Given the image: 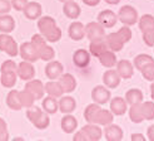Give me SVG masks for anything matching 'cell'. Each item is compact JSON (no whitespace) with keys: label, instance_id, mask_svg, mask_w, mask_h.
I'll return each instance as SVG.
<instances>
[{"label":"cell","instance_id":"e575fe53","mask_svg":"<svg viewBox=\"0 0 154 141\" xmlns=\"http://www.w3.org/2000/svg\"><path fill=\"white\" fill-rule=\"evenodd\" d=\"M100 108H102L100 105H98V103H95V102L88 105L87 108L84 110V119H85V121H87L88 123H93L94 117H95V115L98 113V111H99Z\"/></svg>","mask_w":154,"mask_h":141},{"label":"cell","instance_id":"603a6c76","mask_svg":"<svg viewBox=\"0 0 154 141\" xmlns=\"http://www.w3.org/2000/svg\"><path fill=\"white\" fill-rule=\"evenodd\" d=\"M82 130L84 131V134L87 135L88 141H98L103 136V131L99 127V125H97V123H87Z\"/></svg>","mask_w":154,"mask_h":141},{"label":"cell","instance_id":"5bb4252c","mask_svg":"<svg viewBox=\"0 0 154 141\" xmlns=\"http://www.w3.org/2000/svg\"><path fill=\"white\" fill-rule=\"evenodd\" d=\"M120 76L118 74L117 69H112L109 68L106 70V72H104L103 74V82H104V86L108 88H117L119 83H120Z\"/></svg>","mask_w":154,"mask_h":141},{"label":"cell","instance_id":"9c48e42d","mask_svg":"<svg viewBox=\"0 0 154 141\" xmlns=\"http://www.w3.org/2000/svg\"><path fill=\"white\" fill-rule=\"evenodd\" d=\"M97 21L100 23L105 29H109V28H113L118 23V15L109 9H105L99 13Z\"/></svg>","mask_w":154,"mask_h":141},{"label":"cell","instance_id":"52a82bcc","mask_svg":"<svg viewBox=\"0 0 154 141\" xmlns=\"http://www.w3.org/2000/svg\"><path fill=\"white\" fill-rule=\"evenodd\" d=\"M17 73L18 77L20 78L21 81H29V80H33L34 76H35V68L33 66V63H30L28 61H23L18 64V69H17Z\"/></svg>","mask_w":154,"mask_h":141},{"label":"cell","instance_id":"ee69618b","mask_svg":"<svg viewBox=\"0 0 154 141\" xmlns=\"http://www.w3.org/2000/svg\"><path fill=\"white\" fill-rule=\"evenodd\" d=\"M118 34L122 37V39H123V42L124 43H128L130 39H132V30H130V28L128 25H123L118 30Z\"/></svg>","mask_w":154,"mask_h":141},{"label":"cell","instance_id":"7bdbcfd3","mask_svg":"<svg viewBox=\"0 0 154 141\" xmlns=\"http://www.w3.org/2000/svg\"><path fill=\"white\" fill-rule=\"evenodd\" d=\"M140 72H142V76H143L144 80L153 82L154 81V62L150 64H148V66H145Z\"/></svg>","mask_w":154,"mask_h":141},{"label":"cell","instance_id":"8fae6325","mask_svg":"<svg viewBox=\"0 0 154 141\" xmlns=\"http://www.w3.org/2000/svg\"><path fill=\"white\" fill-rule=\"evenodd\" d=\"M64 73V67L63 64L58 61H49L48 64L45 66V76L49 80H58V78Z\"/></svg>","mask_w":154,"mask_h":141},{"label":"cell","instance_id":"7c38bea8","mask_svg":"<svg viewBox=\"0 0 154 141\" xmlns=\"http://www.w3.org/2000/svg\"><path fill=\"white\" fill-rule=\"evenodd\" d=\"M25 18L29 20H38L42 17L43 13V8L39 3L36 2H28V4L25 5V8L23 9Z\"/></svg>","mask_w":154,"mask_h":141},{"label":"cell","instance_id":"bcb514c9","mask_svg":"<svg viewBox=\"0 0 154 141\" xmlns=\"http://www.w3.org/2000/svg\"><path fill=\"white\" fill-rule=\"evenodd\" d=\"M143 41L148 47H154V29L143 32Z\"/></svg>","mask_w":154,"mask_h":141},{"label":"cell","instance_id":"cb8c5ba5","mask_svg":"<svg viewBox=\"0 0 154 141\" xmlns=\"http://www.w3.org/2000/svg\"><path fill=\"white\" fill-rule=\"evenodd\" d=\"M60 126L65 134H72V132H75L76 127H78V120L72 113H65L61 119Z\"/></svg>","mask_w":154,"mask_h":141},{"label":"cell","instance_id":"11a10c76","mask_svg":"<svg viewBox=\"0 0 154 141\" xmlns=\"http://www.w3.org/2000/svg\"><path fill=\"white\" fill-rule=\"evenodd\" d=\"M104 2L109 5H117V4H119L120 0H104Z\"/></svg>","mask_w":154,"mask_h":141},{"label":"cell","instance_id":"b9f144b4","mask_svg":"<svg viewBox=\"0 0 154 141\" xmlns=\"http://www.w3.org/2000/svg\"><path fill=\"white\" fill-rule=\"evenodd\" d=\"M44 38L47 39L48 43H57V42L60 41V38H61V29L57 25L55 28L51 30V32H49Z\"/></svg>","mask_w":154,"mask_h":141},{"label":"cell","instance_id":"30bf717a","mask_svg":"<svg viewBox=\"0 0 154 141\" xmlns=\"http://www.w3.org/2000/svg\"><path fill=\"white\" fill-rule=\"evenodd\" d=\"M117 72L123 80H129L134 74V66L128 59H120L117 62Z\"/></svg>","mask_w":154,"mask_h":141},{"label":"cell","instance_id":"3957f363","mask_svg":"<svg viewBox=\"0 0 154 141\" xmlns=\"http://www.w3.org/2000/svg\"><path fill=\"white\" fill-rule=\"evenodd\" d=\"M19 56L23 61H28L30 63H35L36 61L40 59L39 52L32 42H24L19 47Z\"/></svg>","mask_w":154,"mask_h":141},{"label":"cell","instance_id":"60d3db41","mask_svg":"<svg viewBox=\"0 0 154 141\" xmlns=\"http://www.w3.org/2000/svg\"><path fill=\"white\" fill-rule=\"evenodd\" d=\"M43 112V110L39 108V107H36V106H32V107H29L26 110V117H28V120L30 122H35L38 119H39V116L42 115Z\"/></svg>","mask_w":154,"mask_h":141},{"label":"cell","instance_id":"c3c4849f","mask_svg":"<svg viewBox=\"0 0 154 141\" xmlns=\"http://www.w3.org/2000/svg\"><path fill=\"white\" fill-rule=\"evenodd\" d=\"M28 2H29V0H10L11 8H14L17 11H23V9L25 8Z\"/></svg>","mask_w":154,"mask_h":141},{"label":"cell","instance_id":"8d00e7d4","mask_svg":"<svg viewBox=\"0 0 154 141\" xmlns=\"http://www.w3.org/2000/svg\"><path fill=\"white\" fill-rule=\"evenodd\" d=\"M138 25H139V29L142 32L154 29V17L150 14H144L143 17L138 20Z\"/></svg>","mask_w":154,"mask_h":141},{"label":"cell","instance_id":"681fc988","mask_svg":"<svg viewBox=\"0 0 154 141\" xmlns=\"http://www.w3.org/2000/svg\"><path fill=\"white\" fill-rule=\"evenodd\" d=\"M11 10V3L9 0H0V15L8 14Z\"/></svg>","mask_w":154,"mask_h":141},{"label":"cell","instance_id":"9a60e30c","mask_svg":"<svg viewBox=\"0 0 154 141\" xmlns=\"http://www.w3.org/2000/svg\"><path fill=\"white\" fill-rule=\"evenodd\" d=\"M90 62V53L84 48L76 49L73 54V63L78 68H85Z\"/></svg>","mask_w":154,"mask_h":141},{"label":"cell","instance_id":"2e32d148","mask_svg":"<svg viewBox=\"0 0 154 141\" xmlns=\"http://www.w3.org/2000/svg\"><path fill=\"white\" fill-rule=\"evenodd\" d=\"M105 42H106V45H108V49H110L113 52L122 51L123 47H124V44H125L124 42H123L122 37L118 34V32L105 35Z\"/></svg>","mask_w":154,"mask_h":141},{"label":"cell","instance_id":"4dcf8cb0","mask_svg":"<svg viewBox=\"0 0 154 141\" xmlns=\"http://www.w3.org/2000/svg\"><path fill=\"white\" fill-rule=\"evenodd\" d=\"M42 107H43V111H45L49 115H53V113H57L58 110H59V105H58V101L55 97L53 96H49L45 97L42 102Z\"/></svg>","mask_w":154,"mask_h":141},{"label":"cell","instance_id":"277c9868","mask_svg":"<svg viewBox=\"0 0 154 141\" xmlns=\"http://www.w3.org/2000/svg\"><path fill=\"white\" fill-rule=\"evenodd\" d=\"M118 20H120L124 25H134L138 21V11L132 5H124L120 8L118 13Z\"/></svg>","mask_w":154,"mask_h":141},{"label":"cell","instance_id":"74e56055","mask_svg":"<svg viewBox=\"0 0 154 141\" xmlns=\"http://www.w3.org/2000/svg\"><path fill=\"white\" fill-rule=\"evenodd\" d=\"M19 100H20L21 106L25 107V108H29V107L34 106V102H35L34 96L29 91H26V90L19 91Z\"/></svg>","mask_w":154,"mask_h":141},{"label":"cell","instance_id":"836d02e7","mask_svg":"<svg viewBox=\"0 0 154 141\" xmlns=\"http://www.w3.org/2000/svg\"><path fill=\"white\" fill-rule=\"evenodd\" d=\"M154 62V58L149 54H139V56H137L134 58V67L138 69V70H142L145 66H148L150 63Z\"/></svg>","mask_w":154,"mask_h":141},{"label":"cell","instance_id":"5b68a950","mask_svg":"<svg viewBox=\"0 0 154 141\" xmlns=\"http://www.w3.org/2000/svg\"><path fill=\"white\" fill-rule=\"evenodd\" d=\"M112 95L110 91L108 90V87H104V86H97L91 90V100L93 102L98 103V105H105L110 101Z\"/></svg>","mask_w":154,"mask_h":141},{"label":"cell","instance_id":"d6a6232c","mask_svg":"<svg viewBox=\"0 0 154 141\" xmlns=\"http://www.w3.org/2000/svg\"><path fill=\"white\" fill-rule=\"evenodd\" d=\"M144 98L143 92L139 88H130L125 93V101L128 105H133L137 102H142Z\"/></svg>","mask_w":154,"mask_h":141},{"label":"cell","instance_id":"f907efd6","mask_svg":"<svg viewBox=\"0 0 154 141\" xmlns=\"http://www.w3.org/2000/svg\"><path fill=\"white\" fill-rule=\"evenodd\" d=\"M73 140H75V141H88V137H87L85 134H84V131L80 130V131H78V132H75L74 134Z\"/></svg>","mask_w":154,"mask_h":141},{"label":"cell","instance_id":"e0dca14e","mask_svg":"<svg viewBox=\"0 0 154 141\" xmlns=\"http://www.w3.org/2000/svg\"><path fill=\"white\" fill-rule=\"evenodd\" d=\"M63 13L65 14V17L69 19H78L80 17L82 9L78 3H75L74 0H69V2H65L63 5Z\"/></svg>","mask_w":154,"mask_h":141},{"label":"cell","instance_id":"d4e9b609","mask_svg":"<svg viewBox=\"0 0 154 141\" xmlns=\"http://www.w3.org/2000/svg\"><path fill=\"white\" fill-rule=\"evenodd\" d=\"M59 105V111L65 113H72L76 108V101L72 96H61L60 100L58 101Z\"/></svg>","mask_w":154,"mask_h":141},{"label":"cell","instance_id":"1f68e13d","mask_svg":"<svg viewBox=\"0 0 154 141\" xmlns=\"http://www.w3.org/2000/svg\"><path fill=\"white\" fill-rule=\"evenodd\" d=\"M129 119L134 123H140L144 121L143 113H142V102H137L130 105L129 108Z\"/></svg>","mask_w":154,"mask_h":141},{"label":"cell","instance_id":"83f0119b","mask_svg":"<svg viewBox=\"0 0 154 141\" xmlns=\"http://www.w3.org/2000/svg\"><path fill=\"white\" fill-rule=\"evenodd\" d=\"M99 58V62L103 67H106V68H113L115 64H117V56H115V52L110 51V49H106L104 53H102L100 56L98 57Z\"/></svg>","mask_w":154,"mask_h":141},{"label":"cell","instance_id":"4fadbf2b","mask_svg":"<svg viewBox=\"0 0 154 141\" xmlns=\"http://www.w3.org/2000/svg\"><path fill=\"white\" fill-rule=\"evenodd\" d=\"M68 34L70 37V39L75 42H79L85 37V27L80 21H73L68 29Z\"/></svg>","mask_w":154,"mask_h":141},{"label":"cell","instance_id":"ffe728a7","mask_svg":"<svg viewBox=\"0 0 154 141\" xmlns=\"http://www.w3.org/2000/svg\"><path fill=\"white\" fill-rule=\"evenodd\" d=\"M106 49H108V45H106V42H105V37L90 41V44H89V53H90V56L99 57Z\"/></svg>","mask_w":154,"mask_h":141},{"label":"cell","instance_id":"6f0895ef","mask_svg":"<svg viewBox=\"0 0 154 141\" xmlns=\"http://www.w3.org/2000/svg\"><path fill=\"white\" fill-rule=\"evenodd\" d=\"M59 2H61V3H65V2H69V0H59Z\"/></svg>","mask_w":154,"mask_h":141},{"label":"cell","instance_id":"6da1fadb","mask_svg":"<svg viewBox=\"0 0 154 141\" xmlns=\"http://www.w3.org/2000/svg\"><path fill=\"white\" fill-rule=\"evenodd\" d=\"M17 69H18V64L11 59L4 61L2 63V66H0V72H2L0 82H2L3 87L13 88L17 84V80H18Z\"/></svg>","mask_w":154,"mask_h":141},{"label":"cell","instance_id":"816d5d0a","mask_svg":"<svg viewBox=\"0 0 154 141\" xmlns=\"http://www.w3.org/2000/svg\"><path fill=\"white\" fill-rule=\"evenodd\" d=\"M147 137L149 141H154V125H150L147 130Z\"/></svg>","mask_w":154,"mask_h":141},{"label":"cell","instance_id":"7402d4cb","mask_svg":"<svg viewBox=\"0 0 154 141\" xmlns=\"http://www.w3.org/2000/svg\"><path fill=\"white\" fill-rule=\"evenodd\" d=\"M104 136L108 141H120L123 139V130L118 125L109 123L104 129Z\"/></svg>","mask_w":154,"mask_h":141},{"label":"cell","instance_id":"7a4b0ae2","mask_svg":"<svg viewBox=\"0 0 154 141\" xmlns=\"http://www.w3.org/2000/svg\"><path fill=\"white\" fill-rule=\"evenodd\" d=\"M0 51L6 53L9 57H17L19 54V45L9 33L0 34Z\"/></svg>","mask_w":154,"mask_h":141},{"label":"cell","instance_id":"ac0fdd59","mask_svg":"<svg viewBox=\"0 0 154 141\" xmlns=\"http://www.w3.org/2000/svg\"><path fill=\"white\" fill-rule=\"evenodd\" d=\"M58 82L60 83L64 93H70L76 88V80L70 73H63L58 78Z\"/></svg>","mask_w":154,"mask_h":141},{"label":"cell","instance_id":"484cf974","mask_svg":"<svg viewBox=\"0 0 154 141\" xmlns=\"http://www.w3.org/2000/svg\"><path fill=\"white\" fill-rule=\"evenodd\" d=\"M113 119H114V115L112 113L110 110H103V108H100L98 111V113L95 115L94 120H93V123L106 126V125H109V123L113 122Z\"/></svg>","mask_w":154,"mask_h":141},{"label":"cell","instance_id":"f5cc1de1","mask_svg":"<svg viewBox=\"0 0 154 141\" xmlns=\"http://www.w3.org/2000/svg\"><path fill=\"white\" fill-rule=\"evenodd\" d=\"M130 140H133V141H145L147 137H145L143 134H133L132 136H130Z\"/></svg>","mask_w":154,"mask_h":141},{"label":"cell","instance_id":"d590c367","mask_svg":"<svg viewBox=\"0 0 154 141\" xmlns=\"http://www.w3.org/2000/svg\"><path fill=\"white\" fill-rule=\"evenodd\" d=\"M38 52H39V57L42 61L44 62H49L51 59H54V57H55V51L53 49V47H50L48 43L40 47L39 49H38Z\"/></svg>","mask_w":154,"mask_h":141},{"label":"cell","instance_id":"db71d44e","mask_svg":"<svg viewBox=\"0 0 154 141\" xmlns=\"http://www.w3.org/2000/svg\"><path fill=\"white\" fill-rule=\"evenodd\" d=\"M82 2L88 6H97L99 3H100V0H82Z\"/></svg>","mask_w":154,"mask_h":141},{"label":"cell","instance_id":"f6af8a7d","mask_svg":"<svg viewBox=\"0 0 154 141\" xmlns=\"http://www.w3.org/2000/svg\"><path fill=\"white\" fill-rule=\"evenodd\" d=\"M9 140V131H8V125L4 119L0 117V141H8Z\"/></svg>","mask_w":154,"mask_h":141},{"label":"cell","instance_id":"d6986e66","mask_svg":"<svg viewBox=\"0 0 154 141\" xmlns=\"http://www.w3.org/2000/svg\"><path fill=\"white\" fill-rule=\"evenodd\" d=\"M57 27V21L54 18L51 17H40L39 19H38V29H39V32L42 35H47L49 32H51V30Z\"/></svg>","mask_w":154,"mask_h":141},{"label":"cell","instance_id":"ab89813d","mask_svg":"<svg viewBox=\"0 0 154 141\" xmlns=\"http://www.w3.org/2000/svg\"><path fill=\"white\" fill-rule=\"evenodd\" d=\"M33 125L39 129V130H45L49 125H50V119H49V113H47L45 111L42 112V115L39 116V119H38L35 122H33Z\"/></svg>","mask_w":154,"mask_h":141},{"label":"cell","instance_id":"680465c9","mask_svg":"<svg viewBox=\"0 0 154 141\" xmlns=\"http://www.w3.org/2000/svg\"><path fill=\"white\" fill-rule=\"evenodd\" d=\"M153 48H154V47H153Z\"/></svg>","mask_w":154,"mask_h":141},{"label":"cell","instance_id":"7dc6e473","mask_svg":"<svg viewBox=\"0 0 154 141\" xmlns=\"http://www.w3.org/2000/svg\"><path fill=\"white\" fill-rule=\"evenodd\" d=\"M30 42H32V43L36 47V49H39L40 47H43V45H45V44L48 43L47 39L44 38V35H42L40 33H39V34H34V35L32 37V41H30Z\"/></svg>","mask_w":154,"mask_h":141},{"label":"cell","instance_id":"44dd1931","mask_svg":"<svg viewBox=\"0 0 154 141\" xmlns=\"http://www.w3.org/2000/svg\"><path fill=\"white\" fill-rule=\"evenodd\" d=\"M110 111L114 116H122L127 112L128 108V103L125 98L122 97H114L113 100H110Z\"/></svg>","mask_w":154,"mask_h":141},{"label":"cell","instance_id":"8992f818","mask_svg":"<svg viewBox=\"0 0 154 141\" xmlns=\"http://www.w3.org/2000/svg\"><path fill=\"white\" fill-rule=\"evenodd\" d=\"M85 37L89 41L105 37V28L99 21H90L85 25Z\"/></svg>","mask_w":154,"mask_h":141},{"label":"cell","instance_id":"4316f807","mask_svg":"<svg viewBox=\"0 0 154 141\" xmlns=\"http://www.w3.org/2000/svg\"><path fill=\"white\" fill-rule=\"evenodd\" d=\"M45 88V93H48L49 96H53L55 98H60L64 95V91L61 88V86L59 82H55V80H50L49 82H47L44 84Z\"/></svg>","mask_w":154,"mask_h":141},{"label":"cell","instance_id":"f1b7e54d","mask_svg":"<svg viewBox=\"0 0 154 141\" xmlns=\"http://www.w3.org/2000/svg\"><path fill=\"white\" fill-rule=\"evenodd\" d=\"M15 29V20L9 14L0 15V32L2 33H11Z\"/></svg>","mask_w":154,"mask_h":141},{"label":"cell","instance_id":"f35d334b","mask_svg":"<svg viewBox=\"0 0 154 141\" xmlns=\"http://www.w3.org/2000/svg\"><path fill=\"white\" fill-rule=\"evenodd\" d=\"M142 113H143L144 120L153 121L154 120V102H152V101L143 102L142 101Z\"/></svg>","mask_w":154,"mask_h":141},{"label":"cell","instance_id":"9f6ffc18","mask_svg":"<svg viewBox=\"0 0 154 141\" xmlns=\"http://www.w3.org/2000/svg\"><path fill=\"white\" fill-rule=\"evenodd\" d=\"M150 97H152V100L154 101V81H153L152 84H150Z\"/></svg>","mask_w":154,"mask_h":141},{"label":"cell","instance_id":"f546056e","mask_svg":"<svg viewBox=\"0 0 154 141\" xmlns=\"http://www.w3.org/2000/svg\"><path fill=\"white\" fill-rule=\"evenodd\" d=\"M6 106L10 110H14V111H20L23 108L20 100H19V91L17 90H11L6 96Z\"/></svg>","mask_w":154,"mask_h":141},{"label":"cell","instance_id":"ba28073f","mask_svg":"<svg viewBox=\"0 0 154 141\" xmlns=\"http://www.w3.org/2000/svg\"><path fill=\"white\" fill-rule=\"evenodd\" d=\"M24 90H26V91H29L30 93H32V95L34 96V98H35V101L42 100L44 97V93H45V88H44L43 82L40 80H35V78L26 81Z\"/></svg>","mask_w":154,"mask_h":141}]
</instances>
